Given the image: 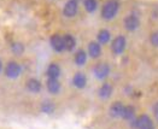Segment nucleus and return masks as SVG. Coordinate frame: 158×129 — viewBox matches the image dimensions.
<instances>
[{
    "label": "nucleus",
    "mask_w": 158,
    "mask_h": 129,
    "mask_svg": "<svg viewBox=\"0 0 158 129\" xmlns=\"http://www.w3.org/2000/svg\"><path fill=\"white\" fill-rule=\"evenodd\" d=\"M112 90H114L112 86H111L110 83L105 82L104 85L100 86V88H99V90H98V94H99V97H100L102 99H107V98L111 97Z\"/></svg>",
    "instance_id": "ddd939ff"
},
{
    "label": "nucleus",
    "mask_w": 158,
    "mask_h": 129,
    "mask_svg": "<svg viewBox=\"0 0 158 129\" xmlns=\"http://www.w3.org/2000/svg\"><path fill=\"white\" fill-rule=\"evenodd\" d=\"M88 54L92 58H98L102 54V46H100V44L95 42V41L89 42V45H88Z\"/></svg>",
    "instance_id": "f8f14e48"
},
{
    "label": "nucleus",
    "mask_w": 158,
    "mask_h": 129,
    "mask_svg": "<svg viewBox=\"0 0 158 129\" xmlns=\"http://www.w3.org/2000/svg\"><path fill=\"white\" fill-rule=\"evenodd\" d=\"M75 63L79 65V66H82V65L86 64L87 62V53L83 51V50H79V51L75 53V58H74Z\"/></svg>",
    "instance_id": "a211bd4d"
},
{
    "label": "nucleus",
    "mask_w": 158,
    "mask_h": 129,
    "mask_svg": "<svg viewBox=\"0 0 158 129\" xmlns=\"http://www.w3.org/2000/svg\"><path fill=\"white\" fill-rule=\"evenodd\" d=\"M124 107L126 105H123V103L121 102H115L110 106V115L112 117H122L123 115V111H124Z\"/></svg>",
    "instance_id": "9d476101"
},
{
    "label": "nucleus",
    "mask_w": 158,
    "mask_h": 129,
    "mask_svg": "<svg viewBox=\"0 0 158 129\" xmlns=\"http://www.w3.org/2000/svg\"><path fill=\"white\" fill-rule=\"evenodd\" d=\"M83 5L87 12H94L98 7V2L97 0H83Z\"/></svg>",
    "instance_id": "aec40b11"
},
{
    "label": "nucleus",
    "mask_w": 158,
    "mask_h": 129,
    "mask_svg": "<svg viewBox=\"0 0 158 129\" xmlns=\"http://www.w3.org/2000/svg\"><path fill=\"white\" fill-rule=\"evenodd\" d=\"M1 69H2V63H1V60H0V71H1Z\"/></svg>",
    "instance_id": "393cba45"
},
{
    "label": "nucleus",
    "mask_w": 158,
    "mask_h": 129,
    "mask_svg": "<svg viewBox=\"0 0 158 129\" xmlns=\"http://www.w3.org/2000/svg\"><path fill=\"white\" fill-rule=\"evenodd\" d=\"M63 40H64V47H65L66 51H73L76 47V39L73 35L65 34L63 36Z\"/></svg>",
    "instance_id": "dca6fc26"
},
{
    "label": "nucleus",
    "mask_w": 158,
    "mask_h": 129,
    "mask_svg": "<svg viewBox=\"0 0 158 129\" xmlns=\"http://www.w3.org/2000/svg\"><path fill=\"white\" fill-rule=\"evenodd\" d=\"M46 87L50 93L57 94L60 90V82L58 81V78H48L46 82Z\"/></svg>",
    "instance_id": "9b49d317"
},
{
    "label": "nucleus",
    "mask_w": 158,
    "mask_h": 129,
    "mask_svg": "<svg viewBox=\"0 0 158 129\" xmlns=\"http://www.w3.org/2000/svg\"><path fill=\"white\" fill-rule=\"evenodd\" d=\"M118 9L119 4L117 0H107L102 9V17L106 21H111L112 18L116 17Z\"/></svg>",
    "instance_id": "f257e3e1"
},
{
    "label": "nucleus",
    "mask_w": 158,
    "mask_h": 129,
    "mask_svg": "<svg viewBox=\"0 0 158 129\" xmlns=\"http://www.w3.org/2000/svg\"><path fill=\"white\" fill-rule=\"evenodd\" d=\"M73 85L76 88H79V89L85 88L86 85H87V77H86V75L83 73H76L74 75V77H73Z\"/></svg>",
    "instance_id": "1a4fd4ad"
},
{
    "label": "nucleus",
    "mask_w": 158,
    "mask_h": 129,
    "mask_svg": "<svg viewBox=\"0 0 158 129\" xmlns=\"http://www.w3.org/2000/svg\"><path fill=\"white\" fill-rule=\"evenodd\" d=\"M46 74H47V77L48 78H58L59 75H60V68H59V65L56 64V63L50 64L48 68H47Z\"/></svg>",
    "instance_id": "2eb2a0df"
},
{
    "label": "nucleus",
    "mask_w": 158,
    "mask_h": 129,
    "mask_svg": "<svg viewBox=\"0 0 158 129\" xmlns=\"http://www.w3.org/2000/svg\"><path fill=\"white\" fill-rule=\"evenodd\" d=\"M153 115H155V117L157 118V121H158V103H156L155 105H153Z\"/></svg>",
    "instance_id": "b1692460"
},
{
    "label": "nucleus",
    "mask_w": 158,
    "mask_h": 129,
    "mask_svg": "<svg viewBox=\"0 0 158 129\" xmlns=\"http://www.w3.org/2000/svg\"><path fill=\"white\" fill-rule=\"evenodd\" d=\"M22 73L21 65L16 62H9L5 66V75L9 78H17Z\"/></svg>",
    "instance_id": "7ed1b4c3"
},
{
    "label": "nucleus",
    "mask_w": 158,
    "mask_h": 129,
    "mask_svg": "<svg viewBox=\"0 0 158 129\" xmlns=\"http://www.w3.org/2000/svg\"><path fill=\"white\" fill-rule=\"evenodd\" d=\"M150 42L152 46L158 47V31H153L151 35H150Z\"/></svg>",
    "instance_id": "5701e85b"
},
{
    "label": "nucleus",
    "mask_w": 158,
    "mask_h": 129,
    "mask_svg": "<svg viewBox=\"0 0 158 129\" xmlns=\"http://www.w3.org/2000/svg\"><path fill=\"white\" fill-rule=\"evenodd\" d=\"M136 129H155V124L147 115H141L136 118Z\"/></svg>",
    "instance_id": "0eeeda50"
},
{
    "label": "nucleus",
    "mask_w": 158,
    "mask_h": 129,
    "mask_svg": "<svg viewBox=\"0 0 158 129\" xmlns=\"http://www.w3.org/2000/svg\"><path fill=\"white\" fill-rule=\"evenodd\" d=\"M97 39H98V42H99L100 45H105V44H107V42L110 41V39H111V34H110L109 30L102 29V30H99V33H98V35H97Z\"/></svg>",
    "instance_id": "f3484780"
},
{
    "label": "nucleus",
    "mask_w": 158,
    "mask_h": 129,
    "mask_svg": "<svg viewBox=\"0 0 158 129\" xmlns=\"http://www.w3.org/2000/svg\"><path fill=\"white\" fill-rule=\"evenodd\" d=\"M50 44H51V47H52L56 52H63L65 50L63 36H60V35H58V34H54V35L51 36Z\"/></svg>",
    "instance_id": "6e6552de"
},
{
    "label": "nucleus",
    "mask_w": 158,
    "mask_h": 129,
    "mask_svg": "<svg viewBox=\"0 0 158 129\" xmlns=\"http://www.w3.org/2000/svg\"><path fill=\"white\" fill-rule=\"evenodd\" d=\"M79 10V5H77V1L76 0H69L64 5V9H63V13L64 16L68 18H71L74 17Z\"/></svg>",
    "instance_id": "423d86ee"
},
{
    "label": "nucleus",
    "mask_w": 158,
    "mask_h": 129,
    "mask_svg": "<svg viewBox=\"0 0 158 129\" xmlns=\"http://www.w3.org/2000/svg\"><path fill=\"white\" fill-rule=\"evenodd\" d=\"M122 118L127 119V121H132L135 118V110L133 106H126L124 107V111H123V115H122Z\"/></svg>",
    "instance_id": "6ab92c4d"
},
{
    "label": "nucleus",
    "mask_w": 158,
    "mask_h": 129,
    "mask_svg": "<svg viewBox=\"0 0 158 129\" xmlns=\"http://www.w3.org/2000/svg\"><path fill=\"white\" fill-rule=\"evenodd\" d=\"M11 48H12L13 53H15V54H17V56L22 54V53H23V51H24V46H23L22 44H19V42L13 44L12 46H11Z\"/></svg>",
    "instance_id": "4be33fe9"
},
{
    "label": "nucleus",
    "mask_w": 158,
    "mask_h": 129,
    "mask_svg": "<svg viewBox=\"0 0 158 129\" xmlns=\"http://www.w3.org/2000/svg\"><path fill=\"white\" fill-rule=\"evenodd\" d=\"M126 46H127L126 38L123 35H118V36H116L115 39L112 40L111 51L114 52L115 54H122L124 52V50H126Z\"/></svg>",
    "instance_id": "f03ea898"
},
{
    "label": "nucleus",
    "mask_w": 158,
    "mask_h": 129,
    "mask_svg": "<svg viewBox=\"0 0 158 129\" xmlns=\"http://www.w3.org/2000/svg\"><path fill=\"white\" fill-rule=\"evenodd\" d=\"M140 26V19L136 15H128L126 18H124V28L128 30V31H134L136 30Z\"/></svg>",
    "instance_id": "20e7f679"
},
{
    "label": "nucleus",
    "mask_w": 158,
    "mask_h": 129,
    "mask_svg": "<svg viewBox=\"0 0 158 129\" xmlns=\"http://www.w3.org/2000/svg\"><path fill=\"white\" fill-rule=\"evenodd\" d=\"M110 74V66L106 63H98L94 68V75L99 80H104Z\"/></svg>",
    "instance_id": "39448f33"
},
{
    "label": "nucleus",
    "mask_w": 158,
    "mask_h": 129,
    "mask_svg": "<svg viewBox=\"0 0 158 129\" xmlns=\"http://www.w3.org/2000/svg\"><path fill=\"white\" fill-rule=\"evenodd\" d=\"M27 88L31 93H39L41 90V82L36 78H29L27 81Z\"/></svg>",
    "instance_id": "4468645a"
},
{
    "label": "nucleus",
    "mask_w": 158,
    "mask_h": 129,
    "mask_svg": "<svg viewBox=\"0 0 158 129\" xmlns=\"http://www.w3.org/2000/svg\"><path fill=\"white\" fill-rule=\"evenodd\" d=\"M41 110L45 114H52L54 111V104L52 102H50V100H46V102H44L41 104Z\"/></svg>",
    "instance_id": "412c9836"
}]
</instances>
